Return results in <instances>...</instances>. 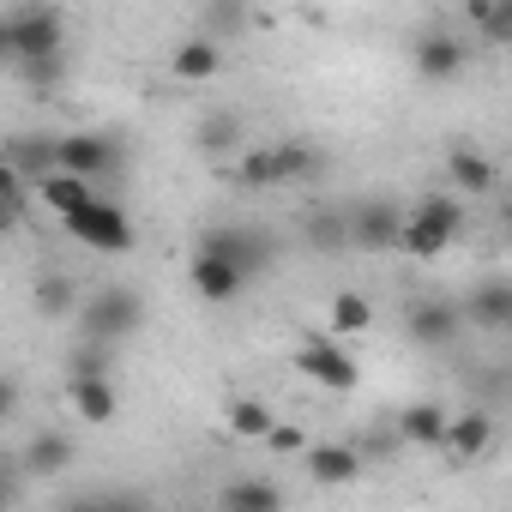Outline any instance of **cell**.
<instances>
[{
	"mask_svg": "<svg viewBox=\"0 0 512 512\" xmlns=\"http://www.w3.org/2000/svg\"><path fill=\"white\" fill-rule=\"evenodd\" d=\"M302 247L314 253V260H332V253H350L356 247V223H350V205H314L302 217Z\"/></svg>",
	"mask_w": 512,
	"mask_h": 512,
	"instance_id": "13",
	"label": "cell"
},
{
	"mask_svg": "<svg viewBox=\"0 0 512 512\" xmlns=\"http://www.w3.org/2000/svg\"><path fill=\"white\" fill-rule=\"evenodd\" d=\"M500 235H506V241H512V199H506V205H500Z\"/></svg>",
	"mask_w": 512,
	"mask_h": 512,
	"instance_id": "35",
	"label": "cell"
},
{
	"mask_svg": "<svg viewBox=\"0 0 512 512\" xmlns=\"http://www.w3.org/2000/svg\"><path fill=\"white\" fill-rule=\"evenodd\" d=\"M302 470L320 488H350V482H362V446H350V440H314L308 458H302Z\"/></svg>",
	"mask_w": 512,
	"mask_h": 512,
	"instance_id": "14",
	"label": "cell"
},
{
	"mask_svg": "<svg viewBox=\"0 0 512 512\" xmlns=\"http://www.w3.org/2000/svg\"><path fill=\"white\" fill-rule=\"evenodd\" d=\"M446 181H452V193H494V187H500L494 163H488L476 145H452V151H446Z\"/></svg>",
	"mask_w": 512,
	"mask_h": 512,
	"instance_id": "22",
	"label": "cell"
},
{
	"mask_svg": "<svg viewBox=\"0 0 512 512\" xmlns=\"http://www.w3.org/2000/svg\"><path fill=\"white\" fill-rule=\"evenodd\" d=\"M392 434L404 440V446H440L446 452V434H452V416L434 404V398H416V404H404L398 410V422H392Z\"/></svg>",
	"mask_w": 512,
	"mask_h": 512,
	"instance_id": "18",
	"label": "cell"
},
{
	"mask_svg": "<svg viewBox=\"0 0 512 512\" xmlns=\"http://www.w3.org/2000/svg\"><path fill=\"white\" fill-rule=\"evenodd\" d=\"M326 320H332V338H356V332H368V326H374V308H368V296L338 290V296H332V308H326Z\"/></svg>",
	"mask_w": 512,
	"mask_h": 512,
	"instance_id": "28",
	"label": "cell"
},
{
	"mask_svg": "<svg viewBox=\"0 0 512 512\" xmlns=\"http://www.w3.org/2000/svg\"><path fill=\"white\" fill-rule=\"evenodd\" d=\"M464 332H470V326H464V308H458V302H446V296H410V308H404V338H410V344H422V350H452Z\"/></svg>",
	"mask_w": 512,
	"mask_h": 512,
	"instance_id": "7",
	"label": "cell"
},
{
	"mask_svg": "<svg viewBox=\"0 0 512 512\" xmlns=\"http://www.w3.org/2000/svg\"><path fill=\"white\" fill-rule=\"evenodd\" d=\"M79 326H85V344L115 350V344H127V338L145 326V302H139L133 284H97V290L79 302Z\"/></svg>",
	"mask_w": 512,
	"mask_h": 512,
	"instance_id": "2",
	"label": "cell"
},
{
	"mask_svg": "<svg viewBox=\"0 0 512 512\" xmlns=\"http://www.w3.org/2000/svg\"><path fill=\"white\" fill-rule=\"evenodd\" d=\"M19 470L31 476V482H61L73 464H79V446H73V434H61V428H43V434H31L19 452Z\"/></svg>",
	"mask_w": 512,
	"mask_h": 512,
	"instance_id": "12",
	"label": "cell"
},
{
	"mask_svg": "<svg viewBox=\"0 0 512 512\" xmlns=\"http://www.w3.org/2000/svg\"><path fill=\"white\" fill-rule=\"evenodd\" d=\"M235 181H241L247 193H272V187H278V157H272V145H247V157L235 163Z\"/></svg>",
	"mask_w": 512,
	"mask_h": 512,
	"instance_id": "29",
	"label": "cell"
},
{
	"mask_svg": "<svg viewBox=\"0 0 512 512\" xmlns=\"http://www.w3.org/2000/svg\"><path fill=\"white\" fill-rule=\"evenodd\" d=\"M464 61H470V43L452 31V25H422L416 37H410V67L422 73V79H434V85H446V79H458L464 73Z\"/></svg>",
	"mask_w": 512,
	"mask_h": 512,
	"instance_id": "8",
	"label": "cell"
},
{
	"mask_svg": "<svg viewBox=\"0 0 512 512\" xmlns=\"http://www.w3.org/2000/svg\"><path fill=\"white\" fill-rule=\"evenodd\" d=\"M115 163H121V145H115L109 133H61V169H67V175L103 187V181L115 175Z\"/></svg>",
	"mask_w": 512,
	"mask_h": 512,
	"instance_id": "10",
	"label": "cell"
},
{
	"mask_svg": "<svg viewBox=\"0 0 512 512\" xmlns=\"http://www.w3.org/2000/svg\"><path fill=\"white\" fill-rule=\"evenodd\" d=\"M169 73H175L181 85H205V79H217V73H223V49H217V43H205V37H187V43H175Z\"/></svg>",
	"mask_w": 512,
	"mask_h": 512,
	"instance_id": "23",
	"label": "cell"
},
{
	"mask_svg": "<svg viewBox=\"0 0 512 512\" xmlns=\"http://www.w3.org/2000/svg\"><path fill=\"white\" fill-rule=\"evenodd\" d=\"M488 440H494V422H488V410H464V416H452L446 452H452V464H470V458H482V452H488Z\"/></svg>",
	"mask_w": 512,
	"mask_h": 512,
	"instance_id": "26",
	"label": "cell"
},
{
	"mask_svg": "<svg viewBox=\"0 0 512 512\" xmlns=\"http://www.w3.org/2000/svg\"><path fill=\"white\" fill-rule=\"evenodd\" d=\"M458 308H464V326L482 332V338L512 332V278H482V284H470Z\"/></svg>",
	"mask_w": 512,
	"mask_h": 512,
	"instance_id": "11",
	"label": "cell"
},
{
	"mask_svg": "<svg viewBox=\"0 0 512 512\" xmlns=\"http://www.w3.org/2000/svg\"><path fill=\"white\" fill-rule=\"evenodd\" d=\"M199 253L241 266L247 278H260V272L272 266V241H266V229H253V223H211V229L199 235Z\"/></svg>",
	"mask_w": 512,
	"mask_h": 512,
	"instance_id": "5",
	"label": "cell"
},
{
	"mask_svg": "<svg viewBox=\"0 0 512 512\" xmlns=\"http://www.w3.org/2000/svg\"><path fill=\"white\" fill-rule=\"evenodd\" d=\"M290 368H296L302 380L326 386V392H356V386H362V368H356V362L338 350V338H326V332H308V338L296 344Z\"/></svg>",
	"mask_w": 512,
	"mask_h": 512,
	"instance_id": "4",
	"label": "cell"
},
{
	"mask_svg": "<svg viewBox=\"0 0 512 512\" xmlns=\"http://www.w3.org/2000/svg\"><path fill=\"white\" fill-rule=\"evenodd\" d=\"M464 25L488 43V49H512V0H470Z\"/></svg>",
	"mask_w": 512,
	"mask_h": 512,
	"instance_id": "25",
	"label": "cell"
},
{
	"mask_svg": "<svg viewBox=\"0 0 512 512\" xmlns=\"http://www.w3.org/2000/svg\"><path fill=\"white\" fill-rule=\"evenodd\" d=\"M79 374H103V380H109V350H103V344H79L67 380H79Z\"/></svg>",
	"mask_w": 512,
	"mask_h": 512,
	"instance_id": "33",
	"label": "cell"
},
{
	"mask_svg": "<svg viewBox=\"0 0 512 512\" xmlns=\"http://www.w3.org/2000/svg\"><path fill=\"white\" fill-rule=\"evenodd\" d=\"M350 223H356V247L350 253H392V247H404L410 211L398 199H386V193H368V199L350 205Z\"/></svg>",
	"mask_w": 512,
	"mask_h": 512,
	"instance_id": "6",
	"label": "cell"
},
{
	"mask_svg": "<svg viewBox=\"0 0 512 512\" xmlns=\"http://www.w3.org/2000/svg\"><path fill=\"white\" fill-rule=\"evenodd\" d=\"M61 512H151V500L133 488H85V494L61 500Z\"/></svg>",
	"mask_w": 512,
	"mask_h": 512,
	"instance_id": "27",
	"label": "cell"
},
{
	"mask_svg": "<svg viewBox=\"0 0 512 512\" xmlns=\"http://www.w3.org/2000/svg\"><path fill=\"white\" fill-rule=\"evenodd\" d=\"M31 193H37V205H49V211H55L61 223H67V217H79L85 205H97V199H103V187H91V181H79V175H67V169L43 175V181H37Z\"/></svg>",
	"mask_w": 512,
	"mask_h": 512,
	"instance_id": "19",
	"label": "cell"
},
{
	"mask_svg": "<svg viewBox=\"0 0 512 512\" xmlns=\"http://www.w3.org/2000/svg\"><path fill=\"white\" fill-rule=\"evenodd\" d=\"M67 404H73V416H79L85 428H109V422H115V386H109L103 374L67 380Z\"/></svg>",
	"mask_w": 512,
	"mask_h": 512,
	"instance_id": "21",
	"label": "cell"
},
{
	"mask_svg": "<svg viewBox=\"0 0 512 512\" xmlns=\"http://www.w3.org/2000/svg\"><path fill=\"white\" fill-rule=\"evenodd\" d=\"M223 512H284V488L272 476H235L223 488Z\"/></svg>",
	"mask_w": 512,
	"mask_h": 512,
	"instance_id": "24",
	"label": "cell"
},
{
	"mask_svg": "<svg viewBox=\"0 0 512 512\" xmlns=\"http://www.w3.org/2000/svg\"><path fill=\"white\" fill-rule=\"evenodd\" d=\"M61 229H67L73 241H85L91 253H127V247H133V217H127L109 193H103L97 205H85L79 217H67Z\"/></svg>",
	"mask_w": 512,
	"mask_h": 512,
	"instance_id": "9",
	"label": "cell"
},
{
	"mask_svg": "<svg viewBox=\"0 0 512 512\" xmlns=\"http://www.w3.org/2000/svg\"><path fill=\"white\" fill-rule=\"evenodd\" d=\"M193 151L223 163V157H247V115L241 109H211L199 127H193Z\"/></svg>",
	"mask_w": 512,
	"mask_h": 512,
	"instance_id": "15",
	"label": "cell"
},
{
	"mask_svg": "<svg viewBox=\"0 0 512 512\" xmlns=\"http://www.w3.org/2000/svg\"><path fill=\"white\" fill-rule=\"evenodd\" d=\"M7 169L37 187L43 175L61 169V133H13V139H7Z\"/></svg>",
	"mask_w": 512,
	"mask_h": 512,
	"instance_id": "16",
	"label": "cell"
},
{
	"mask_svg": "<svg viewBox=\"0 0 512 512\" xmlns=\"http://www.w3.org/2000/svg\"><path fill=\"white\" fill-rule=\"evenodd\" d=\"M272 157H278V187H308L326 175V151L314 139H278Z\"/></svg>",
	"mask_w": 512,
	"mask_h": 512,
	"instance_id": "20",
	"label": "cell"
},
{
	"mask_svg": "<svg viewBox=\"0 0 512 512\" xmlns=\"http://www.w3.org/2000/svg\"><path fill=\"white\" fill-rule=\"evenodd\" d=\"M73 302H79V290H73V278H67V272H49V278H37V314L61 320V314H73Z\"/></svg>",
	"mask_w": 512,
	"mask_h": 512,
	"instance_id": "32",
	"label": "cell"
},
{
	"mask_svg": "<svg viewBox=\"0 0 512 512\" xmlns=\"http://www.w3.org/2000/svg\"><path fill=\"white\" fill-rule=\"evenodd\" d=\"M247 31V7H199V31L193 37H205V43H229V37H241Z\"/></svg>",
	"mask_w": 512,
	"mask_h": 512,
	"instance_id": "31",
	"label": "cell"
},
{
	"mask_svg": "<svg viewBox=\"0 0 512 512\" xmlns=\"http://www.w3.org/2000/svg\"><path fill=\"white\" fill-rule=\"evenodd\" d=\"M464 235V199L458 193H428L410 205V223H404V247L410 260H440V253Z\"/></svg>",
	"mask_w": 512,
	"mask_h": 512,
	"instance_id": "3",
	"label": "cell"
},
{
	"mask_svg": "<svg viewBox=\"0 0 512 512\" xmlns=\"http://www.w3.org/2000/svg\"><path fill=\"white\" fill-rule=\"evenodd\" d=\"M187 284H193V296L199 302H211V308H223V302H235L253 278L241 272V266H229V260H211V253H193V272H187Z\"/></svg>",
	"mask_w": 512,
	"mask_h": 512,
	"instance_id": "17",
	"label": "cell"
},
{
	"mask_svg": "<svg viewBox=\"0 0 512 512\" xmlns=\"http://www.w3.org/2000/svg\"><path fill=\"white\" fill-rule=\"evenodd\" d=\"M266 446H272V452H284V458H290V452H302V458H308V446H314V440H308L296 422H278V428L266 434Z\"/></svg>",
	"mask_w": 512,
	"mask_h": 512,
	"instance_id": "34",
	"label": "cell"
},
{
	"mask_svg": "<svg viewBox=\"0 0 512 512\" xmlns=\"http://www.w3.org/2000/svg\"><path fill=\"white\" fill-rule=\"evenodd\" d=\"M0 55L13 61V73L61 61L67 55V13L61 7H37V0L7 7V13H0Z\"/></svg>",
	"mask_w": 512,
	"mask_h": 512,
	"instance_id": "1",
	"label": "cell"
},
{
	"mask_svg": "<svg viewBox=\"0 0 512 512\" xmlns=\"http://www.w3.org/2000/svg\"><path fill=\"white\" fill-rule=\"evenodd\" d=\"M229 428H235L241 440H266V434L278 428V416H272L260 398H229Z\"/></svg>",
	"mask_w": 512,
	"mask_h": 512,
	"instance_id": "30",
	"label": "cell"
}]
</instances>
